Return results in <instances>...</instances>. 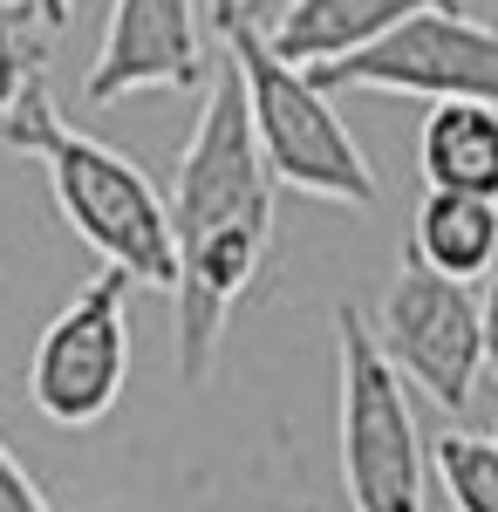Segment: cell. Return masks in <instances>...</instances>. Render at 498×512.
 I'll return each instance as SVG.
<instances>
[{
  "label": "cell",
  "instance_id": "obj_13",
  "mask_svg": "<svg viewBox=\"0 0 498 512\" xmlns=\"http://www.w3.org/2000/svg\"><path fill=\"white\" fill-rule=\"evenodd\" d=\"M41 76V28L35 14H0V117L21 103V89Z\"/></svg>",
  "mask_w": 498,
  "mask_h": 512
},
{
  "label": "cell",
  "instance_id": "obj_16",
  "mask_svg": "<svg viewBox=\"0 0 498 512\" xmlns=\"http://www.w3.org/2000/svg\"><path fill=\"white\" fill-rule=\"evenodd\" d=\"M0 7H14V14H35V28H69V14H76V0H0Z\"/></svg>",
  "mask_w": 498,
  "mask_h": 512
},
{
  "label": "cell",
  "instance_id": "obj_12",
  "mask_svg": "<svg viewBox=\"0 0 498 512\" xmlns=\"http://www.w3.org/2000/svg\"><path fill=\"white\" fill-rule=\"evenodd\" d=\"M430 472L444 485L451 512H498V444L471 431H444L430 444Z\"/></svg>",
  "mask_w": 498,
  "mask_h": 512
},
{
  "label": "cell",
  "instance_id": "obj_2",
  "mask_svg": "<svg viewBox=\"0 0 498 512\" xmlns=\"http://www.w3.org/2000/svg\"><path fill=\"white\" fill-rule=\"evenodd\" d=\"M0 144L41 164L62 219L76 226V239L89 253H103L110 274H123L130 287H178L171 205H164V192L123 151H110L103 137H89V130H76V123L62 117L41 76L0 117Z\"/></svg>",
  "mask_w": 498,
  "mask_h": 512
},
{
  "label": "cell",
  "instance_id": "obj_7",
  "mask_svg": "<svg viewBox=\"0 0 498 512\" xmlns=\"http://www.w3.org/2000/svg\"><path fill=\"white\" fill-rule=\"evenodd\" d=\"M376 328V349L383 362L417 383L437 410H464L478 390V369H485V342H478V294L458 280H437L430 267H417L403 253V267L383 294V315Z\"/></svg>",
  "mask_w": 498,
  "mask_h": 512
},
{
  "label": "cell",
  "instance_id": "obj_10",
  "mask_svg": "<svg viewBox=\"0 0 498 512\" xmlns=\"http://www.w3.org/2000/svg\"><path fill=\"white\" fill-rule=\"evenodd\" d=\"M417 164L430 192L498 205V110L492 103H430Z\"/></svg>",
  "mask_w": 498,
  "mask_h": 512
},
{
  "label": "cell",
  "instance_id": "obj_9",
  "mask_svg": "<svg viewBox=\"0 0 498 512\" xmlns=\"http://www.w3.org/2000/svg\"><path fill=\"white\" fill-rule=\"evenodd\" d=\"M430 7H458V0H287V7H267L260 28H267V48L294 69H335L348 55L376 48L389 28L417 21Z\"/></svg>",
  "mask_w": 498,
  "mask_h": 512
},
{
  "label": "cell",
  "instance_id": "obj_3",
  "mask_svg": "<svg viewBox=\"0 0 498 512\" xmlns=\"http://www.w3.org/2000/svg\"><path fill=\"white\" fill-rule=\"evenodd\" d=\"M260 14H267L260 0H212L219 55L239 76L246 123H253V144L267 158L273 185H294L328 205H376V171L348 137V123L335 117V96H321L294 62L273 55Z\"/></svg>",
  "mask_w": 498,
  "mask_h": 512
},
{
  "label": "cell",
  "instance_id": "obj_5",
  "mask_svg": "<svg viewBox=\"0 0 498 512\" xmlns=\"http://www.w3.org/2000/svg\"><path fill=\"white\" fill-rule=\"evenodd\" d=\"M123 376H130V280L103 274L82 287L62 315L35 335V355H28V396L48 424L62 431H89L103 424L123 396Z\"/></svg>",
  "mask_w": 498,
  "mask_h": 512
},
{
  "label": "cell",
  "instance_id": "obj_17",
  "mask_svg": "<svg viewBox=\"0 0 498 512\" xmlns=\"http://www.w3.org/2000/svg\"><path fill=\"white\" fill-rule=\"evenodd\" d=\"M492 444H498V437H492Z\"/></svg>",
  "mask_w": 498,
  "mask_h": 512
},
{
  "label": "cell",
  "instance_id": "obj_8",
  "mask_svg": "<svg viewBox=\"0 0 498 512\" xmlns=\"http://www.w3.org/2000/svg\"><path fill=\"white\" fill-rule=\"evenodd\" d=\"M205 82H212V55H205V28H198V0H116L82 96L96 110H110L144 89L192 96Z\"/></svg>",
  "mask_w": 498,
  "mask_h": 512
},
{
  "label": "cell",
  "instance_id": "obj_14",
  "mask_svg": "<svg viewBox=\"0 0 498 512\" xmlns=\"http://www.w3.org/2000/svg\"><path fill=\"white\" fill-rule=\"evenodd\" d=\"M0 512H55V499H48L35 478H28V465L7 451V437H0Z\"/></svg>",
  "mask_w": 498,
  "mask_h": 512
},
{
  "label": "cell",
  "instance_id": "obj_15",
  "mask_svg": "<svg viewBox=\"0 0 498 512\" xmlns=\"http://www.w3.org/2000/svg\"><path fill=\"white\" fill-rule=\"evenodd\" d=\"M478 342H485V369L498 376V267L485 274V294H478Z\"/></svg>",
  "mask_w": 498,
  "mask_h": 512
},
{
  "label": "cell",
  "instance_id": "obj_6",
  "mask_svg": "<svg viewBox=\"0 0 498 512\" xmlns=\"http://www.w3.org/2000/svg\"><path fill=\"white\" fill-rule=\"evenodd\" d=\"M321 96L335 89H383V96H430V103H492L498 110V28L458 7H430L389 28L376 48L335 69H307Z\"/></svg>",
  "mask_w": 498,
  "mask_h": 512
},
{
  "label": "cell",
  "instance_id": "obj_4",
  "mask_svg": "<svg viewBox=\"0 0 498 512\" xmlns=\"http://www.w3.org/2000/svg\"><path fill=\"white\" fill-rule=\"evenodd\" d=\"M342 328V485L355 512H430V451L403 376L383 362L362 308H335Z\"/></svg>",
  "mask_w": 498,
  "mask_h": 512
},
{
  "label": "cell",
  "instance_id": "obj_1",
  "mask_svg": "<svg viewBox=\"0 0 498 512\" xmlns=\"http://www.w3.org/2000/svg\"><path fill=\"white\" fill-rule=\"evenodd\" d=\"M267 246H273V171L253 144L232 62L212 55L205 110L192 123V144H185L178 185H171V253H178L171 315H178V376L185 383H205L239 294L267 267Z\"/></svg>",
  "mask_w": 498,
  "mask_h": 512
},
{
  "label": "cell",
  "instance_id": "obj_11",
  "mask_svg": "<svg viewBox=\"0 0 498 512\" xmlns=\"http://www.w3.org/2000/svg\"><path fill=\"white\" fill-rule=\"evenodd\" d=\"M410 260L430 267L437 280H458V287L485 280L498 267V205L423 192L417 219H410Z\"/></svg>",
  "mask_w": 498,
  "mask_h": 512
}]
</instances>
